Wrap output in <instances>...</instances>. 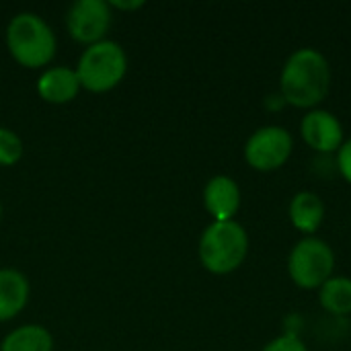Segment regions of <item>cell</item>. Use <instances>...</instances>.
<instances>
[{
	"label": "cell",
	"instance_id": "obj_1",
	"mask_svg": "<svg viewBox=\"0 0 351 351\" xmlns=\"http://www.w3.org/2000/svg\"><path fill=\"white\" fill-rule=\"evenodd\" d=\"M331 86V66L315 47H302L288 56L280 74V95L296 109H317Z\"/></svg>",
	"mask_w": 351,
	"mask_h": 351
},
{
	"label": "cell",
	"instance_id": "obj_2",
	"mask_svg": "<svg viewBox=\"0 0 351 351\" xmlns=\"http://www.w3.org/2000/svg\"><path fill=\"white\" fill-rule=\"evenodd\" d=\"M6 47L25 68H43L56 56V35L47 21L35 12H19L8 21Z\"/></svg>",
	"mask_w": 351,
	"mask_h": 351
},
{
	"label": "cell",
	"instance_id": "obj_3",
	"mask_svg": "<svg viewBox=\"0 0 351 351\" xmlns=\"http://www.w3.org/2000/svg\"><path fill=\"white\" fill-rule=\"evenodd\" d=\"M202 265L216 276L239 269L249 253V237L237 220L212 222L199 237L197 245Z\"/></svg>",
	"mask_w": 351,
	"mask_h": 351
},
{
	"label": "cell",
	"instance_id": "obj_4",
	"mask_svg": "<svg viewBox=\"0 0 351 351\" xmlns=\"http://www.w3.org/2000/svg\"><path fill=\"white\" fill-rule=\"evenodd\" d=\"M74 70L80 88H86L88 93H107L123 80L128 56L117 41L103 39L82 51Z\"/></svg>",
	"mask_w": 351,
	"mask_h": 351
},
{
	"label": "cell",
	"instance_id": "obj_5",
	"mask_svg": "<svg viewBox=\"0 0 351 351\" xmlns=\"http://www.w3.org/2000/svg\"><path fill=\"white\" fill-rule=\"evenodd\" d=\"M335 253L323 239L304 237L294 245L288 257L290 280L302 290H319L329 278H333Z\"/></svg>",
	"mask_w": 351,
	"mask_h": 351
},
{
	"label": "cell",
	"instance_id": "obj_6",
	"mask_svg": "<svg viewBox=\"0 0 351 351\" xmlns=\"http://www.w3.org/2000/svg\"><path fill=\"white\" fill-rule=\"evenodd\" d=\"M292 134L282 125H265L255 130L245 144V160L251 169L271 173L282 169L292 156Z\"/></svg>",
	"mask_w": 351,
	"mask_h": 351
},
{
	"label": "cell",
	"instance_id": "obj_7",
	"mask_svg": "<svg viewBox=\"0 0 351 351\" xmlns=\"http://www.w3.org/2000/svg\"><path fill=\"white\" fill-rule=\"evenodd\" d=\"M111 6L105 0H76L66 12V29L70 37L86 47L105 39L111 27Z\"/></svg>",
	"mask_w": 351,
	"mask_h": 351
},
{
	"label": "cell",
	"instance_id": "obj_8",
	"mask_svg": "<svg viewBox=\"0 0 351 351\" xmlns=\"http://www.w3.org/2000/svg\"><path fill=\"white\" fill-rule=\"evenodd\" d=\"M300 134L306 146L321 154L337 152L343 146V125L327 109H311L300 121Z\"/></svg>",
	"mask_w": 351,
	"mask_h": 351
},
{
	"label": "cell",
	"instance_id": "obj_9",
	"mask_svg": "<svg viewBox=\"0 0 351 351\" xmlns=\"http://www.w3.org/2000/svg\"><path fill=\"white\" fill-rule=\"evenodd\" d=\"M204 206L214 218V222L234 220L241 208V187L228 175L212 177L204 187Z\"/></svg>",
	"mask_w": 351,
	"mask_h": 351
},
{
	"label": "cell",
	"instance_id": "obj_10",
	"mask_svg": "<svg viewBox=\"0 0 351 351\" xmlns=\"http://www.w3.org/2000/svg\"><path fill=\"white\" fill-rule=\"evenodd\" d=\"M78 90H80V82L76 70L66 66L47 68L37 80V93L45 103H53V105L70 103L72 99H76Z\"/></svg>",
	"mask_w": 351,
	"mask_h": 351
},
{
	"label": "cell",
	"instance_id": "obj_11",
	"mask_svg": "<svg viewBox=\"0 0 351 351\" xmlns=\"http://www.w3.org/2000/svg\"><path fill=\"white\" fill-rule=\"evenodd\" d=\"M29 280L10 267L0 269V323L14 319L29 300Z\"/></svg>",
	"mask_w": 351,
	"mask_h": 351
},
{
	"label": "cell",
	"instance_id": "obj_12",
	"mask_svg": "<svg viewBox=\"0 0 351 351\" xmlns=\"http://www.w3.org/2000/svg\"><path fill=\"white\" fill-rule=\"evenodd\" d=\"M290 222L304 234H315L325 220V204L315 191H298L288 206Z\"/></svg>",
	"mask_w": 351,
	"mask_h": 351
},
{
	"label": "cell",
	"instance_id": "obj_13",
	"mask_svg": "<svg viewBox=\"0 0 351 351\" xmlns=\"http://www.w3.org/2000/svg\"><path fill=\"white\" fill-rule=\"evenodd\" d=\"M0 351H53V337L41 325H23L2 339Z\"/></svg>",
	"mask_w": 351,
	"mask_h": 351
},
{
	"label": "cell",
	"instance_id": "obj_14",
	"mask_svg": "<svg viewBox=\"0 0 351 351\" xmlns=\"http://www.w3.org/2000/svg\"><path fill=\"white\" fill-rule=\"evenodd\" d=\"M321 306L335 315L348 317L351 315V280L346 276H333L319 288Z\"/></svg>",
	"mask_w": 351,
	"mask_h": 351
},
{
	"label": "cell",
	"instance_id": "obj_15",
	"mask_svg": "<svg viewBox=\"0 0 351 351\" xmlns=\"http://www.w3.org/2000/svg\"><path fill=\"white\" fill-rule=\"evenodd\" d=\"M23 156V142L21 138L8 130L0 128V167H12Z\"/></svg>",
	"mask_w": 351,
	"mask_h": 351
},
{
	"label": "cell",
	"instance_id": "obj_16",
	"mask_svg": "<svg viewBox=\"0 0 351 351\" xmlns=\"http://www.w3.org/2000/svg\"><path fill=\"white\" fill-rule=\"evenodd\" d=\"M261 351H308V348L296 333H284L271 339Z\"/></svg>",
	"mask_w": 351,
	"mask_h": 351
},
{
	"label": "cell",
	"instance_id": "obj_17",
	"mask_svg": "<svg viewBox=\"0 0 351 351\" xmlns=\"http://www.w3.org/2000/svg\"><path fill=\"white\" fill-rule=\"evenodd\" d=\"M337 169L341 177L351 185V138L337 150Z\"/></svg>",
	"mask_w": 351,
	"mask_h": 351
},
{
	"label": "cell",
	"instance_id": "obj_18",
	"mask_svg": "<svg viewBox=\"0 0 351 351\" xmlns=\"http://www.w3.org/2000/svg\"><path fill=\"white\" fill-rule=\"evenodd\" d=\"M109 6L115 10H138L144 6V0H111Z\"/></svg>",
	"mask_w": 351,
	"mask_h": 351
},
{
	"label": "cell",
	"instance_id": "obj_19",
	"mask_svg": "<svg viewBox=\"0 0 351 351\" xmlns=\"http://www.w3.org/2000/svg\"><path fill=\"white\" fill-rule=\"evenodd\" d=\"M0 218H2V204H0Z\"/></svg>",
	"mask_w": 351,
	"mask_h": 351
}]
</instances>
